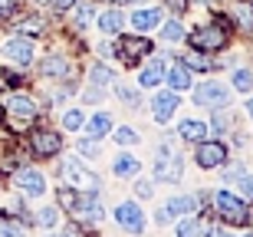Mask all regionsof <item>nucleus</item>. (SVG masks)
Segmentation results:
<instances>
[{
	"label": "nucleus",
	"mask_w": 253,
	"mask_h": 237,
	"mask_svg": "<svg viewBox=\"0 0 253 237\" xmlns=\"http://www.w3.org/2000/svg\"><path fill=\"white\" fill-rule=\"evenodd\" d=\"M214 204H217V211H220V218H224L227 224H247V218H250V214H247V201L230 194V191H217Z\"/></svg>",
	"instance_id": "f257e3e1"
},
{
	"label": "nucleus",
	"mask_w": 253,
	"mask_h": 237,
	"mask_svg": "<svg viewBox=\"0 0 253 237\" xmlns=\"http://www.w3.org/2000/svg\"><path fill=\"white\" fill-rule=\"evenodd\" d=\"M63 178L73 181V188H83V191H89V194H95V191H99V178H95V175L85 168L79 158L63 161Z\"/></svg>",
	"instance_id": "f03ea898"
},
{
	"label": "nucleus",
	"mask_w": 253,
	"mask_h": 237,
	"mask_svg": "<svg viewBox=\"0 0 253 237\" xmlns=\"http://www.w3.org/2000/svg\"><path fill=\"white\" fill-rule=\"evenodd\" d=\"M227 43V30L224 27H201L191 33V47L207 53V49H220Z\"/></svg>",
	"instance_id": "7ed1b4c3"
},
{
	"label": "nucleus",
	"mask_w": 253,
	"mask_h": 237,
	"mask_svg": "<svg viewBox=\"0 0 253 237\" xmlns=\"http://www.w3.org/2000/svg\"><path fill=\"white\" fill-rule=\"evenodd\" d=\"M181 175H184V161H181V155H171L168 148L161 152L158 165H155V178L161 181H178Z\"/></svg>",
	"instance_id": "20e7f679"
},
{
	"label": "nucleus",
	"mask_w": 253,
	"mask_h": 237,
	"mask_svg": "<svg viewBox=\"0 0 253 237\" xmlns=\"http://www.w3.org/2000/svg\"><path fill=\"white\" fill-rule=\"evenodd\" d=\"M151 53V43L145 37H122L119 40V56L125 59V63H135V59L148 56Z\"/></svg>",
	"instance_id": "39448f33"
},
{
	"label": "nucleus",
	"mask_w": 253,
	"mask_h": 237,
	"mask_svg": "<svg viewBox=\"0 0 253 237\" xmlns=\"http://www.w3.org/2000/svg\"><path fill=\"white\" fill-rule=\"evenodd\" d=\"M197 204H201L197 198H171L168 204L158 211V224H171V221H174V214H194Z\"/></svg>",
	"instance_id": "423d86ee"
},
{
	"label": "nucleus",
	"mask_w": 253,
	"mask_h": 237,
	"mask_svg": "<svg viewBox=\"0 0 253 237\" xmlns=\"http://www.w3.org/2000/svg\"><path fill=\"white\" fill-rule=\"evenodd\" d=\"M224 161H227V148L220 142H201V148H197V165L201 168H217Z\"/></svg>",
	"instance_id": "0eeeda50"
},
{
	"label": "nucleus",
	"mask_w": 253,
	"mask_h": 237,
	"mask_svg": "<svg viewBox=\"0 0 253 237\" xmlns=\"http://www.w3.org/2000/svg\"><path fill=\"white\" fill-rule=\"evenodd\" d=\"M194 99L201 105H227V99H230V93H227L220 83H204L194 89Z\"/></svg>",
	"instance_id": "6e6552de"
},
{
	"label": "nucleus",
	"mask_w": 253,
	"mask_h": 237,
	"mask_svg": "<svg viewBox=\"0 0 253 237\" xmlns=\"http://www.w3.org/2000/svg\"><path fill=\"white\" fill-rule=\"evenodd\" d=\"M30 145H33V152H37L40 158H49V155L59 152L63 139H59L56 132H33V135H30Z\"/></svg>",
	"instance_id": "1a4fd4ad"
},
{
	"label": "nucleus",
	"mask_w": 253,
	"mask_h": 237,
	"mask_svg": "<svg viewBox=\"0 0 253 237\" xmlns=\"http://www.w3.org/2000/svg\"><path fill=\"white\" fill-rule=\"evenodd\" d=\"M115 221L122 224L125 231H141L145 228V214H141V208L138 204H119V211H115Z\"/></svg>",
	"instance_id": "9d476101"
},
{
	"label": "nucleus",
	"mask_w": 253,
	"mask_h": 237,
	"mask_svg": "<svg viewBox=\"0 0 253 237\" xmlns=\"http://www.w3.org/2000/svg\"><path fill=\"white\" fill-rule=\"evenodd\" d=\"M3 56L10 63H17V66H27L30 59H33V43L30 40H10L7 47H3Z\"/></svg>",
	"instance_id": "9b49d317"
},
{
	"label": "nucleus",
	"mask_w": 253,
	"mask_h": 237,
	"mask_svg": "<svg viewBox=\"0 0 253 237\" xmlns=\"http://www.w3.org/2000/svg\"><path fill=\"white\" fill-rule=\"evenodd\" d=\"M7 112H10V115H17L20 122H27V119H33V115H37V102H33L30 95H10Z\"/></svg>",
	"instance_id": "f8f14e48"
},
{
	"label": "nucleus",
	"mask_w": 253,
	"mask_h": 237,
	"mask_svg": "<svg viewBox=\"0 0 253 237\" xmlns=\"http://www.w3.org/2000/svg\"><path fill=\"white\" fill-rule=\"evenodd\" d=\"M178 109V93H158L155 95V119L158 122H168Z\"/></svg>",
	"instance_id": "ddd939ff"
},
{
	"label": "nucleus",
	"mask_w": 253,
	"mask_h": 237,
	"mask_svg": "<svg viewBox=\"0 0 253 237\" xmlns=\"http://www.w3.org/2000/svg\"><path fill=\"white\" fill-rule=\"evenodd\" d=\"M20 188H23V194L37 198V194L46 191V178H43L40 171H20Z\"/></svg>",
	"instance_id": "4468645a"
},
{
	"label": "nucleus",
	"mask_w": 253,
	"mask_h": 237,
	"mask_svg": "<svg viewBox=\"0 0 253 237\" xmlns=\"http://www.w3.org/2000/svg\"><path fill=\"white\" fill-rule=\"evenodd\" d=\"M158 20H161L158 10H135L131 27H135V30H151V27H158Z\"/></svg>",
	"instance_id": "2eb2a0df"
},
{
	"label": "nucleus",
	"mask_w": 253,
	"mask_h": 237,
	"mask_svg": "<svg viewBox=\"0 0 253 237\" xmlns=\"http://www.w3.org/2000/svg\"><path fill=\"white\" fill-rule=\"evenodd\" d=\"M168 83H171V89L178 93V89H188L191 86V73H188V66L181 63V66H171L168 69Z\"/></svg>",
	"instance_id": "dca6fc26"
},
{
	"label": "nucleus",
	"mask_w": 253,
	"mask_h": 237,
	"mask_svg": "<svg viewBox=\"0 0 253 237\" xmlns=\"http://www.w3.org/2000/svg\"><path fill=\"white\" fill-rule=\"evenodd\" d=\"M109 129H112V115H105V112L92 115V119H89V125H85V132L92 135V139H99V135H105Z\"/></svg>",
	"instance_id": "f3484780"
},
{
	"label": "nucleus",
	"mask_w": 253,
	"mask_h": 237,
	"mask_svg": "<svg viewBox=\"0 0 253 237\" xmlns=\"http://www.w3.org/2000/svg\"><path fill=\"white\" fill-rule=\"evenodd\" d=\"M178 135H181V139H188V142H201V139L207 135V125L204 122H181Z\"/></svg>",
	"instance_id": "a211bd4d"
},
{
	"label": "nucleus",
	"mask_w": 253,
	"mask_h": 237,
	"mask_svg": "<svg viewBox=\"0 0 253 237\" xmlns=\"http://www.w3.org/2000/svg\"><path fill=\"white\" fill-rule=\"evenodd\" d=\"M125 23V17L119 13V10H109V13H102L99 17V30H105V33H119Z\"/></svg>",
	"instance_id": "6ab92c4d"
},
{
	"label": "nucleus",
	"mask_w": 253,
	"mask_h": 237,
	"mask_svg": "<svg viewBox=\"0 0 253 237\" xmlns=\"http://www.w3.org/2000/svg\"><path fill=\"white\" fill-rule=\"evenodd\" d=\"M161 79H165V66H161V63H151L148 69H141L138 83H141V86H148V89H151V86H158Z\"/></svg>",
	"instance_id": "aec40b11"
},
{
	"label": "nucleus",
	"mask_w": 253,
	"mask_h": 237,
	"mask_svg": "<svg viewBox=\"0 0 253 237\" xmlns=\"http://www.w3.org/2000/svg\"><path fill=\"white\" fill-rule=\"evenodd\" d=\"M135 171H138V158H131V155H122V158H115V175L128 178V175H135Z\"/></svg>",
	"instance_id": "412c9836"
},
{
	"label": "nucleus",
	"mask_w": 253,
	"mask_h": 237,
	"mask_svg": "<svg viewBox=\"0 0 253 237\" xmlns=\"http://www.w3.org/2000/svg\"><path fill=\"white\" fill-rule=\"evenodd\" d=\"M66 59L63 56H49L46 63H43V73H46V76H66Z\"/></svg>",
	"instance_id": "4be33fe9"
},
{
	"label": "nucleus",
	"mask_w": 253,
	"mask_h": 237,
	"mask_svg": "<svg viewBox=\"0 0 253 237\" xmlns=\"http://www.w3.org/2000/svg\"><path fill=\"white\" fill-rule=\"evenodd\" d=\"M184 66H188V69H204V73H207L214 63H211L207 56H201V49H197V53H188V56H184Z\"/></svg>",
	"instance_id": "5701e85b"
},
{
	"label": "nucleus",
	"mask_w": 253,
	"mask_h": 237,
	"mask_svg": "<svg viewBox=\"0 0 253 237\" xmlns=\"http://www.w3.org/2000/svg\"><path fill=\"white\" fill-rule=\"evenodd\" d=\"M237 23L244 30H253V3H240L237 7Z\"/></svg>",
	"instance_id": "b1692460"
},
{
	"label": "nucleus",
	"mask_w": 253,
	"mask_h": 237,
	"mask_svg": "<svg viewBox=\"0 0 253 237\" xmlns=\"http://www.w3.org/2000/svg\"><path fill=\"white\" fill-rule=\"evenodd\" d=\"M234 86L240 89V93H250V89H253V73H247V69H237V73H234Z\"/></svg>",
	"instance_id": "393cba45"
},
{
	"label": "nucleus",
	"mask_w": 253,
	"mask_h": 237,
	"mask_svg": "<svg viewBox=\"0 0 253 237\" xmlns=\"http://www.w3.org/2000/svg\"><path fill=\"white\" fill-rule=\"evenodd\" d=\"M165 40H171V43H178V40H184V27H181L178 20H171V23H165Z\"/></svg>",
	"instance_id": "a878e982"
},
{
	"label": "nucleus",
	"mask_w": 253,
	"mask_h": 237,
	"mask_svg": "<svg viewBox=\"0 0 253 237\" xmlns=\"http://www.w3.org/2000/svg\"><path fill=\"white\" fill-rule=\"evenodd\" d=\"M197 234H201V224H197L194 218H191V221H181V224H178V237H197Z\"/></svg>",
	"instance_id": "bb28decb"
},
{
	"label": "nucleus",
	"mask_w": 253,
	"mask_h": 237,
	"mask_svg": "<svg viewBox=\"0 0 253 237\" xmlns=\"http://www.w3.org/2000/svg\"><path fill=\"white\" fill-rule=\"evenodd\" d=\"M63 125L66 129H79V125H83V112H79V109H69V112L63 115Z\"/></svg>",
	"instance_id": "cd10ccee"
},
{
	"label": "nucleus",
	"mask_w": 253,
	"mask_h": 237,
	"mask_svg": "<svg viewBox=\"0 0 253 237\" xmlns=\"http://www.w3.org/2000/svg\"><path fill=\"white\" fill-rule=\"evenodd\" d=\"M115 142H119V145H135V142H138V135L131 132V129H125V125H122V129L115 132Z\"/></svg>",
	"instance_id": "c85d7f7f"
},
{
	"label": "nucleus",
	"mask_w": 253,
	"mask_h": 237,
	"mask_svg": "<svg viewBox=\"0 0 253 237\" xmlns=\"http://www.w3.org/2000/svg\"><path fill=\"white\" fill-rule=\"evenodd\" d=\"M76 201H79V198H76V191H69V188H59V204H63L66 211H73V208H76Z\"/></svg>",
	"instance_id": "c756f323"
},
{
	"label": "nucleus",
	"mask_w": 253,
	"mask_h": 237,
	"mask_svg": "<svg viewBox=\"0 0 253 237\" xmlns=\"http://www.w3.org/2000/svg\"><path fill=\"white\" fill-rule=\"evenodd\" d=\"M0 237H23V228L10 224V221H0Z\"/></svg>",
	"instance_id": "7c9ffc66"
},
{
	"label": "nucleus",
	"mask_w": 253,
	"mask_h": 237,
	"mask_svg": "<svg viewBox=\"0 0 253 237\" xmlns=\"http://www.w3.org/2000/svg\"><path fill=\"white\" fill-rule=\"evenodd\" d=\"M92 83H95V86H105V83H112V73H109L105 66H95V69H92Z\"/></svg>",
	"instance_id": "2f4dec72"
},
{
	"label": "nucleus",
	"mask_w": 253,
	"mask_h": 237,
	"mask_svg": "<svg viewBox=\"0 0 253 237\" xmlns=\"http://www.w3.org/2000/svg\"><path fill=\"white\" fill-rule=\"evenodd\" d=\"M37 221L43 224V228H53V224H56V208H43Z\"/></svg>",
	"instance_id": "473e14b6"
},
{
	"label": "nucleus",
	"mask_w": 253,
	"mask_h": 237,
	"mask_svg": "<svg viewBox=\"0 0 253 237\" xmlns=\"http://www.w3.org/2000/svg\"><path fill=\"white\" fill-rule=\"evenodd\" d=\"M240 198H253V175H244V178H240Z\"/></svg>",
	"instance_id": "72a5a7b5"
},
{
	"label": "nucleus",
	"mask_w": 253,
	"mask_h": 237,
	"mask_svg": "<svg viewBox=\"0 0 253 237\" xmlns=\"http://www.w3.org/2000/svg\"><path fill=\"white\" fill-rule=\"evenodd\" d=\"M115 93H119V95H122V99H125V102H131V105H138V95H135V93H131V89H128V86H122V83H119V86H115Z\"/></svg>",
	"instance_id": "f704fd0d"
},
{
	"label": "nucleus",
	"mask_w": 253,
	"mask_h": 237,
	"mask_svg": "<svg viewBox=\"0 0 253 237\" xmlns=\"http://www.w3.org/2000/svg\"><path fill=\"white\" fill-rule=\"evenodd\" d=\"M40 30H43L40 20H23V23H20V33H40Z\"/></svg>",
	"instance_id": "c9c22d12"
},
{
	"label": "nucleus",
	"mask_w": 253,
	"mask_h": 237,
	"mask_svg": "<svg viewBox=\"0 0 253 237\" xmlns=\"http://www.w3.org/2000/svg\"><path fill=\"white\" fill-rule=\"evenodd\" d=\"M89 20H92V7H79V13H76V23H79V27H85Z\"/></svg>",
	"instance_id": "e433bc0d"
},
{
	"label": "nucleus",
	"mask_w": 253,
	"mask_h": 237,
	"mask_svg": "<svg viewBox=\"0 0 253 237\" xmlns=\"http://www.w3.org/2000/svg\"><path fill=\"white\" fill-rule=\"evenodd\" d=\"M135 194H138V198H151V185L148 181H138V185H135Z\"/></svg>",
	"instance_id": "4c0bfd02"
},
{
	"label": "nucleus",
	"mask_w": 253,
	"mask_h": 237,
	"mask_svg": "<svg viewBox=\"0 0 253 237\" xmlns=\"http://www.w3.org/2000/svg\"><path fill=\"white\" fill-rule=\"evenodd\" d=\"M13 168H17V158H13V155L0 158V171H13Z\"/></svg>",
	"instance_id": "58836bf2"
},
{
	"label": "nucleus",
	"mask_w": 253,
	"mask_h": 237,
	"mask_svg": "<svg viewBox=\"0 0 253 237\" xmlns=\"http://www.w3.org/2000/svg\"><path fill=\"white\" fill-rule=\"evenodd\" d=\"M0 79H3V86H20V83H23V79H20L17 73H3Z\"/></svg>",
	"instance_id": "ea45409f"
},
{
	"label": "nucleus",
	"mask_w": 253,
	"mask_h": 237,
	"mask_svg": "<svg viewBox=\"0 0 253 237\" xmlns=\"http://www.w3.org/2000/svg\"><path fill=\"white\" fill-rule=\"evenodd\" d=\"M79 152H85V155H95L99 148H95V142H79Z\"/></svg>",
	"instance_id": "a19ab883"
},
{
	"label": "nucleus",
	"mask_w": 253,
	"mask_h": 237,
	"mask_svg": "<svg viewBox=\"0 0 253 237\" xmlns=\"http://www.w3.org/2000/svg\"><path fill=\"white\" fill-rule=\"evenodd\" d=\"M165 3H168L171 10H184V7H188V0H165Z\"/></svg>",
	"instance_id": "79ce46f5"
},
{
	"label": "nucleus",
	"mask_w": 253,
	"mask_h": 237,
	"mask_svg": "<svg viewBox=\"0 0 253 237\" xmlns=\"http://www.w3.org/2000/svg\"><path fill=\"white\" fill-rule=\"evenodd\" d=\"M53 3H56L59 10H69V7H76V3H79V0H53Z\"/></svg>",
	"instance_id": "37998d69"
},
{
	"label": "nucleus",
	"mask_w": 253,
	"mask_h": 237,
	"mask_svg": "<svg viewBox=\"0 0 253 237\" xmlns=\"http://www.w3.org/2000/svg\"><path fill=\"white\" fill-rule=\"evenodd\" d=\"M13 10V0H0V13H10Z\"/></svg>",
	"instance_id": "c03bdc74"
},
{
	"label": "nucleus",
	"mask_w": 253,
	"mask_h": 237,
	"mask_svg": "<svg viewBox=\"0 0 253 237\" xmlns=\"http://www.w3.org/2000/svg\"><path fill=\"white\" fill-rule=\"evenodd\" d=\"M204 237H224V234H220V231H207Z\"/></svg>",
	"instance_id": "a18cd8bd"
},
{
	"label": "nucleus",
	"mask_w": 253,
	"mask_h": 237,
	"mask_svg": "<svg viewBox=\"0 0 253 237\" xmlns=\"http://www.w3.org/2000/svg\"><path fill=\"white\" fill-rule=\"evenodd\" d=\"M247 112H250V119H253V99H250V105H247Z\"/></svg>",
	"instance_id": "49530a36"
},
{
	"label": "nucleus",
	"mask_w": 253,
	"mask_h": 237,
	"mask_svg": "<svg viewBox=\"0 0 253 237\" xmlns=\"http://www.w3.org/2000/svg\"><path fill=\"white\" fill-rule=\"evenodd\" d=\"M240 237H253V234H240Z\"/></svg>",
	"instance_id": "de8ad7c7"
},
{
	"label": "nucleus",
	"mask_w": 253,
	"mask_h": 237,
	"mask_svg": "<svg viewBox=\"0 0 253 237\" xmlns=\"http://www.w3.org/2000/svg\"><path fill=\"white\" fill-rule=\"evenodd\" d=\"M0 119H3V109H0Z\"/></svg>",
	"instance_id": "09e8293b"
},
{
	"label": "nucleus",
	"mask_w": 253,
	"mask_h": 237,
	"mask_svg": "<svg viewBox=\"0 0 253 237\" xmlns=\"http://www.w3.org/2000/svg\"><path fill=\"white\" fill-rule=\"evenodd\" d=\"M53 237H56V234H53Z\"/></svg>",
	"instance_id": "8fccbe9b"
}]
</instances>
